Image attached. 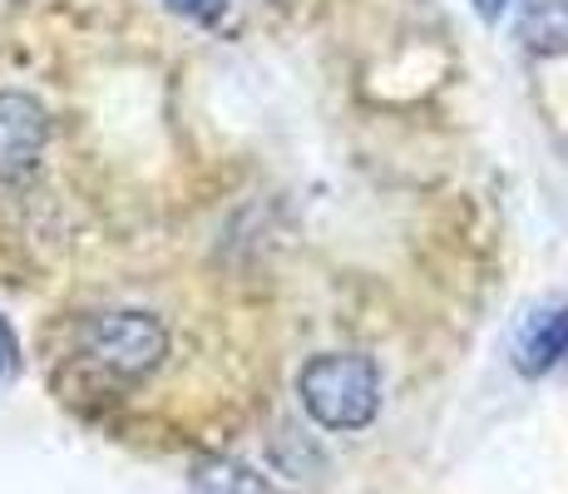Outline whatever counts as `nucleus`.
<instances>
[{
  "label": "nucleus",
  "mask_w": 568,
  "mask_h": 494,
  "mask_svg": "<svg viewBox=\"0 0 568 494\" xmlns=\"http://www.w3.org/2000/svg\"><path fill=\"white\" fill-rule=\"evenodd\" d=\"M74 356L94 371V376L114 381V386H134V381L154 376L159 361L169 356V332L154 312L139 306H109L90 312L74 326Z\"/></svg>",
  "instance_id": "nucleus-1"
},
{
  "label": "nucleus",
  "mask_w": 568,
  "mask_h": 494,
  "mask_svg": "<svg viewBox=\"0 0 568 494\" xmlns=\"http://www.w3.org/2000/svg\"><path fill=\"white\" fill-rule=\"evenodd\" d=\"M297 395H302V411L322 431H336V435L366 431L381 411V366L366 351H326V356H312L302 366Z\"/></svg>",
  "instance_id": "nucleus-2"
},
{
  "label": "nucleus",
  "mask_w": 568,
  "mask_h": 494,
  "mask_svg": "<svg viewBox=\"0 0 568 494\" xmlns=\"http://www.w3.org/2000/svg\"><path fill=\"white\" fill-rule=\"evenodd\" d=\"M50 149V114L36 94L0 90V189H16Z\"/></svg>",
  "instance_id": "nucleus-3"
},
{
  "label": "nucleus",
  "mask_w": 568,
  "mask_h": 494,
  "mask_svg": "<svg viewBox=\"0 0 568 494\" xmlns=\"http://www.w3.org/2000/svg\"><path fill=\"white\" fill-rule=\"evenodd\" d=\"M564 356H568V302L534 312L515 342V366L524 376H544V371H554Z\"/></svg>",
  "instance_id": "nucleus-4"
},
{
  "label": "nucleus",
  "mask_w": 568,
  "mask_h": 494,
  "mask_svg": "<svg viewBox=\"0 0 568 494\" xmlns=\"http://www.w3.org/2000/svg\"><path fill=\"white\" fill-rule=\"evenodd\" d=\"M519 40L539 60L568 54V0H519Z\"/></svg>",
  "instance_id": "nucleus-5"
},
{
  "label": "nucleus",
  "mask_w": 568,
  "mask_h": 494,
  "mask_svg": "<svg viewBox=\"0 0 568 494\" xmlns=\"http://www.w3.org/2000/svg\"><path fill=\"white\" fill-rule=\"evenodd\" d=\"M193 494H277L257 470H247L243 460L207 455L193 465Z\"/></svg>",
  "instance_id": "nucleus-6"
},
{
  "label": "nucleus",
  "mask_w": 568,
  "mask_h": 494,
  "mask_svg": "<svg viewBox=\"0 0 568 494\" xmlns=\"http://www.w3.org/2000/svg\"><path fill=\"white\" fill-rule=\"evenodd\" d=\"M16 366H20V342H16V332H10V322L0 316V381L16 376Z\"/></svg>",
  "instance_id": "nucleus-7"
},
{
  "label": "nucleus",
  "mask_w": 568,
  "mask_h": 494,
  "mask_svg": "<svg viewBox=\"0 0 568 494\" xmlns=\"http://www.w3.org/2000/svg\"><path fill=\"white\" fill-rule=\"evenodd\" d=\"M169 6L179 10V16L203 20V26H207V20H217V16H223V6H227V0H169Z\"/></svg>",
  "instance_id": "nucleus-8"
},
{
  "label": "nucleus",
  "mask_w": 568,
  "mask_h": 494,
  "mask_svg": "<svg viewBox=\"0 0 568 494\" xmlns=\"http://www.w3.org/2000/svg\"><path fill=\"white\" fill-rule=\"evenodd\" d=\"M505 6H509V0H475V10H479V20H485V26H495V20L505 16Z\"/></svg>",
  "instance_id": "nucleus-9"
}]
</instances>
